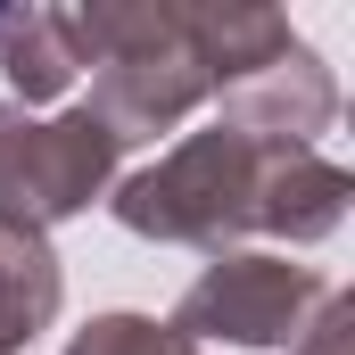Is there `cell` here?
<instances>
[{
	"label": "cell",
	"mask_w": 355,
	"mask_h": 355,
	"mask_svg": "<svg viewBox=\"0 0 355 355\" xmlns=\"http://www.w3.org/2000/svg\"><path fill=\"white\" fill-rule=\"evenodd\" d=\"M347 166H331L322 149H272L232 124L190 132L166 166L132 174L116 190V223L141 240H174V248H215L240 232L272 240H331L347 215Z\"/></svg>",
	"instance_id": "6da1fadb"
},
{
	"label": "cell",
	"mask_w": 355,
	"mask_h": 355,
	"mask_svg": "<svg viewBox=\"0 0 355 355\" xmlns=\"http://www.w3.org/2000/svg\"><path fill=\"white\" fill-rule=\"evenodd\" d=\"M67 17H75L83 67H99L91 75V116L116 141L166 132L215 91L207 58H198V33H190V8L132 0V8H67Z\"/></svg>",
	"instance_id": "7a4b0ae2"
},
{
	"label": "cell",
	"mask_w": 355,
	"mask_h": 355,
	"mask_svg": "<svg viewBox=\"0 0 355 355\" xmlns=\"http://www.w3.org/2000/svg\"><path fill=\"white\" fill-rule=\"evenodd\" d=\"M116 157H124V141H116L91 107L33 124L25 107H8V99H0V232L42 240L50 223L83 215L91 198L107 190Z\"/></svg>",
	"instance_id": "3957f363"
},
{
	"label": "cell",
	"mask_w": 355,
	"mask_h": 355,
	"mask_svg": "<svg viewBox=\"0 0 355 355\" xmlns=\"http://www.w3.org/2000/svg\"><path fill=\"white\" fill-rule=\"evenodd\" d=\"M322 272L314 265H281V257H215L182 289L174 306V339H232V347H281L297 339L306 306H322Z\"/></svg>",
	"instance_id": "277c9868"
},
{
	"label": "cell",
	"mask_w": 355,
	"mask_h": 355,
	"mask_svg": "<svg viewBox=\"0 0 355 355\" xmlns=\"http://www.w3.org/2000/svg\"><path fill=\"white\" fill-rule=\"evenodd\" d=\"M0 75L17 83V99H58L83 75V42L67 8H8L0 17Z\"/></svg>",
	"instance_id": "5b68a950"
},
{
	"label": "cell",
	"mask_w": 355,
	"mask_h": 355,
	"mask_svg": "<svg viewBox=\"0 0 355 355\" xmlns=\"http://www.w3.org/2000/svg\"><path fill=\"white\" fill-rule=\"evenodd\" d=\"M58 314V257L25 232H0V355H17Z\"/></svg>",
	"instance_id": "8992f818"
},
{
	"label": "cell",
	"mask_w": 355,
	"mask_h": 355,
	"mask_svg": "<svg viewBox=\"0 0 355 355\" xmlns=\"http://www.w3.org/2000/svg\"><path fill=\"white\" fill-rule=\"evenodd\" d=\"M67 355H198V347L174 339V331H157V322H141V314H99Z\"/></svg>",
	"instance_id": "52a82bcc"
},
{
	"label": "cell",
	"mask_w": 355,
	"mask_h": 355,
	"mask_svg": "<svg viewBox=\"0 0 355 355\" xmlns=\"http://www.w3.org/2000/svg\"><path fill=\"white\" fill-rule=\"evenodd\" d=\"M355 306L347 297H322V314H314V331H297V347L289 355H355Z\"/></svg>",
	"instance_id": "ba28073f"
},
{
	"label": "cell",
	"mask_w": 355,
	"mask_h": 355,
	"mask_svg": "<svg viewBox=\"0 0 355 355\" xmlns=\"http://www.w3.org/2000/svg\"><path fill=\"white\" fill-rule=\"evenodd\" d=\"M0 17H8V8H0Z\"/></svg>",
	"instance_id": "9c48e42d"
}]
</instances>
